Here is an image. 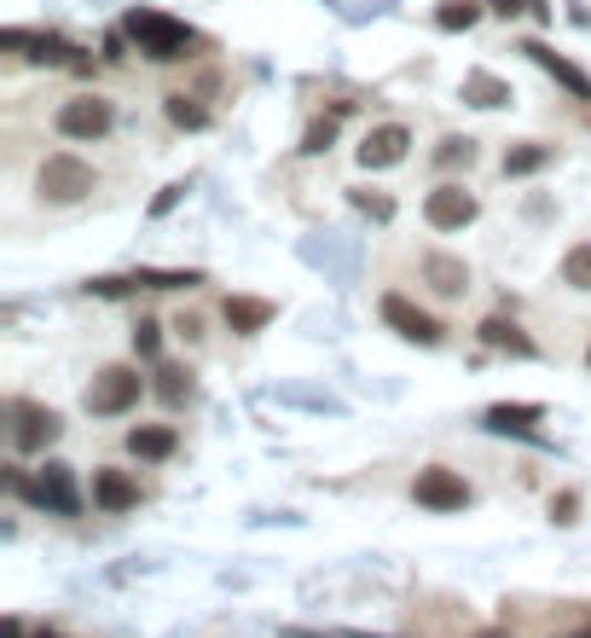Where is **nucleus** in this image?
<instances>
[{"mask_svg": "<svg viewBox=\"0 0 591 638\" xmlns=\"http://www.w3.org/2000/svg\"><path fill=\"white\" fill-rule=\"evenodd\" d=\"M122 36L134 41L151 64H174V59H186L192 47H197V36L186 30V23L157 12V7H134V12L122 18Z\"/></svg>", "mask_w": 591, "mask_h": 638, "instance_id": "1", "label": "nucleus"}, {"mask_svg": "<svg viewBox=\"0 0 591 638\" xmlns=\"http://www.w3.org/2000/svg\"><path fill=\"white\" fill-rule=\"evenodd\" d=\"M99 186V174L82 163V158H70V151H59V158H47L41 169H35V198L41 203H82L88 192Z\"/></svg>", "mask_w": 591, "mask_h": 638, "instance_id": "2", "label": "nucleus"}, {"mask_svg": "<svg viewBox=\"0 0 591 638\" xmlns=\"http://www.w3.org/2000/svg\"><path fill=\"white\" fill-rule=\"evenodd\" d=\"M140 395H145V377H140V366H105L93 383H88V413L93 418H122V413H134L140 406Z\"/></svg>", "mask_w": 591, "mask_h": 638, "instance_id": "3", "label": "nucleus"}, {"mask_svg": "<svg viewBox=\"0 0 591 638\" xmlns=\"http://www.w3.org/2000/svg\"><path fill=\"white\" fill-rule=\"evenodd\" d=\"M53 128H59L64 140L93 145V140H105L111 128H116V105H111V99H99V93H75V99H64V105H59Z\"/></svg>", "mask_w": 591, "mask_h": 638, "instance_id": "4", "label": "nucleus"}, {"mask_svg": "<svg viewBox=\"0 0 591 638\" xmlns=\"http://www.w3.org/2000/svg\"><path fill=\"white\" fill-rule=\"evenodd\" d=\"M481 215V203H476V192H465V186H435L429 198H424V221L435 226V233H465V226Z\"/></svg>", "mask_w": 591, "mask_h": 638, "instance_id": "5", "label": "nucleus"}, {"mask_svg": "<svg viewBox=\"0 0 591 638\" xmlns=\"http://www.w3.org/2000/svg\"><path fill=\"white\" fill-rule=\"evenodd\" d=\"M412 499H418L424 510H465V505H470V482L458 476V470H447V465H429V470H418V482H412Z\"/></svg>", "mask_w": 591, "mask_h": 638, "instance_id": "6", "label": "nucleus"}, {"mask_svg": "<svg viewBox=\"0 0 591 638\" xmlns=\"http://www.w3.org/2000/svg\"><path fill=\"white\" fill-rule=\"evenodd\" d=\"M203 285V273H157V267H140V273H111V279H93V296H128V291H192Z\"/></svg>", "mask_w": 591, "mask_h": 638, "instance_id": "7", "label": "nucleus"}, {"mask_svg": "<svg viewBox=\"0 0 591 638\" xmlns=\"http://www.w3.org/2000/svg\"><path fill=\"white\" fill-rule=\"evenodd\" d=\"M59 429H64V424H59L53 406H35V401H18V406H12V447H18V453L53 447Z\"/></svg>", "mask_w": 591, "mask_h": 638, "instance_id": "8", "label": "nucleus"}, {"mask_svg": "<svg viewBox=\"0 0 591 638\" xmlns=\"http://www.w3.org/2000/svg\"><path fill=\"white\" fill-rule=\"evenodd\" d=\"M377 314H383V325H389V331H400L406 343H424V348L441 343V325H435V320L418 308V302H406L400 291L383 296V302H377Z\"/></svg>", "mask_w": 591, "mask_h": 638, "instance_id": "9", "label": "nucleus"}, {"mask_svg": "<svg viewBox=\"0 0 591 638\" xmlns=\"http://www.w3.org/2000/svg\"><path fill=\"white\" fill-rule=\"evenodd\" d=\"M406 151H412V128L406 122H377L366 140H359V169H395V163H406Z\"/></svg>", "mask_w": 591, "mask_h": 638, "instance_id": "10", "label": "nucleus"}, {"mask_svg": "<svg viewBox=\"0 0 591 638\" xmlns=\"http://www.w3.org/2000/svg\"><path fill=\"white\" fill-rule=\"evenodd\" d=\"M35 505H47V510H59V517H75L82 510V494H75V470L70 465H41V476H35Z\"/></svg>", "mask_w": 591, "mask_h": 638, "instance_id": "11", "label": "nucleus"}, {"mask_svg": "<svg viewBox=\"0 0 591 638\" xmlns=\"http://www.w3.org/2000/svg\"><path fill=\"white\" fill-rule=\"evenodd\" d=\"M0 47H7V53H23V59H35V64H70V41H59V36L7 30V36H0Z\"/></svg>", "mask_w": 591, "mask_h": 638, "instance_id": "12", "label": "nucleus"}, {"mask_svg": "<svg viewBox=\"0 0 591 638\" xmlns=\"http://www.w3.org/2000/svg\"><path fill=\"white\" fill-rule=\"evenodd\" d=\"M522 53H528V59H533L539 70H546V75H557V82H562V88H569L574 99H591V75H585V70H574V64H569V59H562V53H551V47H546V41H528V47H522Z\"/></svg>", "mask_w": 591, "mask_h": 638, "instance_id": "13", "label": "nucleus"}, {"mask_svg": "<svg viewBox=\"0 0 591 638\" xmlns=\"http://www.w3.org/2000/svg\"><path fill=\"white\" fill-rule=\"evenodd\" d=\"M424 279L435 296H465L470 291V267L458 255H424Z\"/></svg>", "mask_w": 591, "mask_h": 638, "instance_id": "14", "label": "nucleus"}, {"mask_svg": "<svg viewBox=\"0 0 591 638\" xmlns=\"http://www.w3.org/2000/svg\"><path fill=\"white\" fill-rule=\"evenodd\" d=\"M510 82L505 75H493V70H470L465 75V105H476V111H499V105H510Z\"/></svg>", "mask_w": 591, "mask_h": 638, "instance_id": "15", "label": "nucleus"}, {"mask_svg": "<svg viewBox=\"0 0 591 638\" xmlns=\"http://www.w3.org/2000/svg\"><path fill=\"white\" fill-rule=\"evenodd\" d=\"M174 447H180V436H174L169 424H134V429H128V453H134V458H145V465H157V458H169Z\"/></svg>", "mask_w": 591, "mask_h": 638, "instance_id": "16", "label": "nucleus"}, {"mask_svg": "<svg viewBox=\"0 0 591 638\" xmlns=\"http://www.w3.org/2000/svg\"><path fill=\"white\" fill-rule=\"evenodd\" d=\"M221 320L233 325L238 337H249V331H267L273 325V302H262V296H226Z\"/></svg>", "mask_w": 591, "mask_h": 638, "instance_id": "17", "label": "nucleus"}, {"mask_svg": "<svg viewBox=\"0 0 591 638\" xmlns=\"http://www.w3.org/2000/svg\"><path fill=\"white\" fill-rule=\"evenodd\" d=\"M93 505H99V510H128V505H140L134 476H122V470H99V476H93Z\"/></svg>", "mask_w": 591, "mask_h": 638, "instance_id": "18", "label": "nucleus"}, {"mask_svg": "<svg viewBox=\"0 0 591 638\" xmlns=\"http://www.w3.org/2000/svg\"><path fill=\"white\" fill-rule=\"evenodd\" d=\"M539 418H546V406H539V401H499V406H487V429H499V436H510V429H533Z\"/></svg>", "mask_w": 591, "mask_h": 638, "instance_id": "19", "label": "nucleus"}, {"mask_svg": "<svg viewBox=\"0 0 591 638\" xmlns=\"http://www.w3.org/2000/svg\"><path fill=\"white\" fill-rule=\"evenodd\" d=\"M481 343H487V348H510V354H533V337H528L517 320H505V314L481 320Z\"/></svg>", "mask_w": 591, "mask_h": 638, "instance_id": "20", "label": "nucleus"}, {"mask_svg": "<svg viewBox=\"0 0 591 638\" xmlns=\"http://www.w3.org/2000/svg\"><path fill=\"white\" fill-rule=\"evenodd\" d=\"M551 158H557L551 145H539V140H522V145H510V151H505V174H510V181H517V174H539V169H546Z\"/></svg>", "mask_w": 591, "mask_h": 638, "instance_id": "21", "label": "nucleus"}, {"mask_svg": "<svg viewBox=\"0 0 591 638\" xmlns=\"http://www.w3.org/2000/svg\"><path fill=\"white\" fill-rule=\"evenodd\" d=\"M163 117H169L174 128H186V134H197V128H210V111H203L192 93H169V99H163Z\"/></svg>", "mask_w": 591, "mask_h": 638, "instance_id": "22", "label": "nucleus"}, {"mask_svg": "<svg viewBox=\"0 0 591 638\" xmlns=\"http://www.w3.org/2000/svg\"><path fill=\"white\" fill-rule=\"evenodd\" d=\"M562 285H569V291H591V239L569 244V255H562Z\"/></svg>", "mask_w": 591, "mask_h": 638, "instance_id": "23", "label": "nucleus"}, {"mask_svg": "<svg viewBox=\"0 0 591 638\" xmlns=\"http://www.w3.org/2000/svg\"><path fill=\"white\" fill-rule=\"evenodd\" d=\"M476 18H481L476 0H447V7L435 12V23H441V30H476Z\"/></svg>", "mask_w": 591, "mask_h": 638, "instance_id": "24", "label": "nucleus"}, {"mask_svg": "<svg viewBox=\"0 0 591 638\" xmlns=\"http://www.w3.org/2000/svg\"><path fill=\"white\" fill-rule=\"evenodd\" d=\"M157 395H163L169 406H180V401L192 395V372H186V366H163V372H157Z\"/></svg>", "mask_w": 591, "mask_h": 638, "instance_id": "25", "label": "nucleus"}, {"mask_svg": "<svg viewBox=\"0 0 591 638\" xmlns=\"http://www.w3.org/2000/svg\"><path fill=\"white\" fill-rule=\"evenodd\" d=\"M157 348H163V325L157 320H140L134 325V354H140V361H157Z\"/></svg>", "mask_w": 591, "mask_h": 638, "instance_id": "26", "label": "nucleus"}, {"mask_svg": "<svg viewBox=\"0 0 591 638\" xmlns=\"http://www.w3.org/2000/svg\"><path fill=\"white\" fill-rule=\"evenodd\" d=\"M470 158H476V145H470V140H458V134L435 145V163H441V169H458V163H470Z\"/></svg>", "mask_w": 591, "mask_h": 638, "instance_id": "27", "label": "nucleus"}, {"mask_svg": "<svg viewBox=\"0 0 591 638\" xmlns=\"http://www.w3.org/2000/svg\"><path fill=\"white\" fill-rule=\"evenodd\" d=\"M354 210H366L371 221H389V215H395V198H383V192H366V186H359V192H354Z\"/></svg>", "mask_w": 591, "mask_h": 638, "instance_id": "28", "label": "nucleus"}, {"mask_svg": "<svg viewBox=\"0 0 591 638\" xmlns=\"http://www.w3.org/2000/svg\"><path fill=\"white\" fill-rule=\"evenodd\" d=\"M330 140H337V122H314V128H307V140H302V151H307V158H319V151H330Z\"/></svg>", "mask_w": 591, "mask_h": 638, "instance_id": "29", "label": "nucleus"}, {"mask_svg": "<svg viewBox=\"0 0 591 638\" xmlns=\"http://www.w3.org/2000/svg\"><path fill=\"white\" fill-rule=\"evenodd\" d=\"M487 7L505 12V18H522V12H539V18H546V7H539V0H487Z\"/></svg>", "mask_w": 591, "mask_h": 638, "instance_id": "30", "label": "nucleus"}, {"mask_svg": "<svg viewBox=\"0 0 591 638\" xmlns=\"http://www.w3.org/2000/svg\"><path fill=\"white\" fill-rule=\"evenodd\" d=\"M574 510H580V499H574V494L551 499V517H557V523H574Z\"/></svg>", "mask_w": 591, "mask_h": 638, "instance_id": "31", "label": "nucleus"}, {"mask_svg": "<svg viewBox=\"0 0 591 638\" xmlns=\"http://www.w3.org/2000/svg\"><path fill=\"white\" fill-rule=\"evenodd\" d=\"M180 198H186V186H163V198H157V203H151V215H169V210H174V203H180Z\"/></svg>", "mask_w": 591, "mask_h": 638, "instance_id": "32", "label": "nucleus"}, {"mask_svg": "<svg viewBox=\"0 0 591 638\" xmlns=\"http://www.w3.org/2000/svg\"><path fill=\"white\" fill-rule=\"evenodd\" d=\"M476 638H510L505 627H487V632H476Z\"/></svg>", "mask_w": 591, "mask_h": 638, "instance_id": "33", "label": "nucleus"}, {"mask_svg": "<svg viewBox=\"0 0 591 638\" xmlns=\"http://www.w3.org/2000/svg\"><path fill=\"white\" fill-rule=\"evenodd\" d=\"M569 638H591V627H580V632H569Z\"/></svg>", "mask_w": 591, "mask_h": 638, "instance_id": "34", "label": "nucleus"}, {"mask_svg": "<svg viewBox=\"0 0 591 638\" xmlns=\"http://www.w3.org/2000/svg\"><path fill=\"white\" fill-rule=\"evenodd\" d=\"M35 638H59V632H35Z\"/></svg>", "mask_w": 591, "mask_h": 638, "instance_id": "35", "label": "nucleus"}, {"mask_svg": "<svg viewBox=\"0 0 591 638\" xmlns=\"http://www.w3.org/2000/svg\"><path fill=\"white\" fill-rule=\"evenodd\" d=\"M585 361H591V348H585Z\"/></svg>", "mask_w": 591, "mask_h": 638, "instance_id": "36", "label": "nucleus"}]
</instances>
